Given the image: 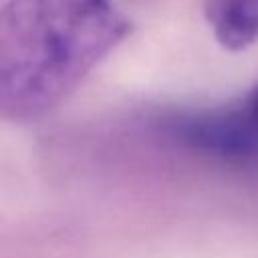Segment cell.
<instances>
[{"mask_svg":"<svg viewBox=\"0 0 258 258\" xmlns=\"http://www.w3.org/2000/svg\"><path fill=\"white\" fill-rule=\"evenodd\" d=\"M204 10L224 48L244 50L258 40V0H206Z\"/></svg>","mask_w":258,"mask_h":258,"instance_id":"3","label":"cell"},{"mask_svg":"<svg viewBox=\"0 0 258 258\" xmlns=\"http://www.w3.org/2000/svg\"><path fill=\"white\" fill-rule=\"evenodd\" d=\"M242 105V111L246 115V121H248V127L252 131V137L258 145V85L240 101Z\"/></svg>","mask_w":258,"mask_h":258,"instance_id":"4","label":"cell"},{"mask_svg":"<svg viewBox=\"0 0 258 258\" xmlns=\"http://www.w3.org/2000/svg\"><path fill=\"white\" fill-rule=\"evenodd\" d=\"M169 129L171 135L194 149L224 159H258V145L240 103L179 115L171 119Z\"/></svg>","mask_w":258,"mask_h":258,"instance_id":"2","label":"cell"},{"mask_svg":"<svg viewBox=\"0 0 258 258\" xmlns=\"http://www.w3.org/2000/svg\"><path fill=\"white\" fill-rule=\"evenodd\" d=\"M131 32L113 0H8L0 14V115L56 109Z\"/></svg>","mask_w":258,"mask_h":258,"instance_id":"1","label":"cell"}]
</instances>
